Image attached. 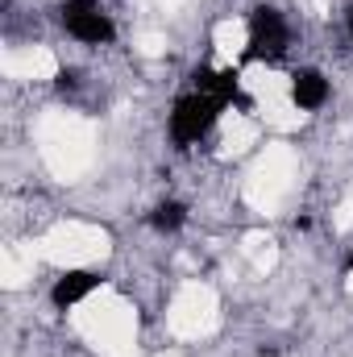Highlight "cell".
Listing matches in <instances>:
<instances>
[{
    "label": "cell",
    "mask_w": 353,
    "mask_h": 357,
    "mask_svg": "<svg viewBox=\"0 0 353 357\" xmlns=\"http://www.w3.org/2000/svg\"><path fill=\"white\" fill-rule=\"evenodd\" d=\"M291 50V25L274 4H254L246 17V63H283Z\"/></svg>",
    "instance_id": "6da1fadb"
},
{
    "label": "cell",
    "mask_w": 353,
    "mask_h": 357,
    "mask_svg": "<svg viewBox=\"0 0 353 357\" xmlns=\"http://www.w3.org/2000/svg\"><path fill=\"white\" fill-rule=\"evenodd\" d=\"M75 84H80V75H75V71H59V75H54V88H59V91H71Z\"/></svg>",
    "instance_id": "ba28073f"
},
{
    "label": "cell",
    "mask_w": 353,
    "mask_h": 357,
    "mask_svg": "<svg viewBox=\"0 0 353 357\" xmlns=\"http://www.w3.org/2000/svg\"><path fill=\"white\" fill-rule=\"evenodd\" d=\"M191 84H195V91H204V96H216L225 108H229V104H237V108H254V100L241 91V75H237L233 67H225V71L195 67V71H191Z\"/></svg>",
    "instance_id": "277c9868"
},
{
    "label": "cell",
    "mask_w": 353,
    "mask_h": 357,
    "mask_svg": "<svg viewBox=\"0 0 353 357\" xmlns=\"http://www.w3.org/2000/svg\"><path fill=\"white\" fill-rule=\"evenodd\" d=\"M291 104H295L299 112H316V108H324V104H329V79H324V71H316V67H299V71L291 75Z\"/></svg>",
    "instance_id": "8992f818"
},
{
    "label": "cell",
    "mask_w": 353,
    "mask_h": 357,
    "mask_svg": "<svg viewBox=\"0 0 353 357\" xmlns=\"http://www.w3.org/2000/svg\"><path fill=\"white\" fill-rule=\"evenodd\" d=\"M345 274H353V250L345 254Z\"/></svg>",
    "instance_id": "9c48e42d"
},
{
    "label": "cell",
    "mask_w": 353,
    "mask_h": 357,
    "mask_svg": "<svg viewBox=\"0 0 353 357\" xmlns=\"http://www.w3.org/2000/svg\"><path fill=\"white\" fill-rule=\"evenodd\" d=\"M220 112H225V104L216 100V96H204V91H187V96H179L175 108H171V142H175L179 150H187V146H195L216 121H220Z\"/></svg>",
    "instance_id": "7a4b0ae2"
},
{
    "label": "cell",
    "mask_w": 353,
    "mask_h": 357,
    "mask_svg": "<svg viewBox=\"0 0 353 357\" xmlns=\"http://www.w3.org/2000/svg\"><path fill=\"white\" fill-rule=\"evenodd\" d=\"M100 287H104V278H100L96 270H67V274L54 278V287H50V303H54L59 312H67V307L84 303L91 291H100Z\"/></svg>",
    "instance_id": "5b68a950"
},
{
    "label": "cell",
    "mask_w": 353,
    "mask_h": 357,
    "mask_svg": "<svg viewBox=\"0 0 353 357\" xmlns=\"http://www.w3.org/2000/svg\"><path fill=\"white\" fill-rule=\"evenodd\" d=\"M59 21L75 42H88V46H108L117 38V25H112V17L104 13L100 0H63Z\"/></svg>",
    "instance_id": "3957f363"
},
{
    "label": "cell",
    "mask_w": 353,
    "mask_h": 357,
    "mask_svg": "<svg viewBox=\"0 0 353 357\" xmlns=\"http://www.w3.org/2000/svg\"><path fill=\"white\" fill-rule=\"evenodd\" d=\"M350 42H353V4H350Z\"/></svg>",
    "instance_id": "30bf717a"
},
{
    "label": "cell",
    "mask_w": 353,
    "mask_h": 357,
    "mask_svg": "<svg viewBox=\"0 0 353 357\" xmlns=\"http://www.w3.org/2000/svg\"><path fill=\"white\" fill-rule=\"evenodd\" d=\"M146 220H150V229H158V233H179V229L187 225V204L167 199V204H158Z\"/></svg>",
    "instance_id": "52a82bcc"
}]
</instances>
